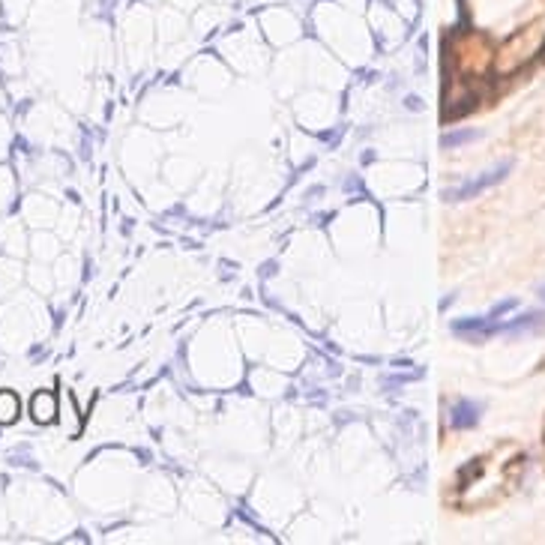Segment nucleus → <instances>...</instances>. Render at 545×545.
Wrapping results in <instances>:
<instances>
[{"label": "nucleus", "mask_w": 545, "mask_h": 545, "mask_svg": "<svg viewBox=\"0 0 545 545\" xmlns=\"http://www.w3.org/2000/svg\"><path fill=\"white\" fill-rule=\"evenodd\" d=\"M510 171H512V162H500V166H495L491 171H482L479 177L461 183V187L447 189L444 198H447V201H468V198H477L479 192H486V189H491V187H498L500 180H507Z\"/></svg>", "instance_id": "f257e3e1"}, {"label": "nucleus", "mask_w": 545, "mask_h": 545, "mask_svg": "<svg viewBox=\"0 0 545 545\" xmlns=\"http://www.w3.org/2000/svg\"><path fill=\"white\" fill-rule=\"evenodd\" d=\"M18 414H22V402L13 389H0V426L15 423Z\"/></svg>", "instance_id": "20e7f679"}, {"label": "nucleus", "mask_w": 545, "mask_h": 545, "mask_svg": "<svg viewBox=\"0 0 545 545\" xmlns=\"http://www.w3.org/2000/svg\"><path fill=\"white\" fill-rule=\"evenodd\" d=\"M540 297H542V303H545V285H540Z\"/></svg>", "instance_id": "423d86ee"}, {"label": "nucleus", "mask_w": 545, "mask_h": 545, "mask_svg": "<svg viewBox=\"0 0 545 545\" xmlns=\"http://www.w3.org/2000/svg\"><path fill=\"white\" fill-rule=\"evenodd\" d=\"M30 417H34L39 426H48L51 419L57 417V396L48 393V389L36 393L34 399H30Z\"/></svg>", "instance_id": "f03ea898"}, {"label": "nucleus", "mask_w": 545, "mask_h": 545, "mask_svg": "<svg viewBox=\"0 0 545 545\" xmlns=\"http://www.w3.org/2000/svg\"><path fill=\"white\" fill-rule=\"evenodd\" d=\"M452 429H474L479 423V405L470 402V399H461V402L452 405Z\"/></svg>", "instance_id": "7ed1b4c3"}, {"label": "nucleus", "mask_w": 545, "mask_h": 545, "mask_svg": "<svg viewBox=\"0 0 545 545\" xmlns=\"http://www.w3.org/2000/svg\"><path fill=\"white\" fill-rule=\"evenodd\" d=\"M477 138H479L477 129H459V132H449V136L440 138V147L452 150V147H461V144H470V141H477Z\"/></svg>", "instance_id": "39448f33"}]
</instances>
